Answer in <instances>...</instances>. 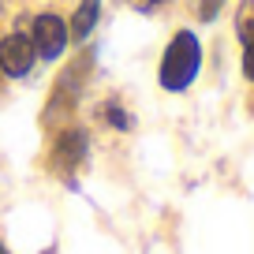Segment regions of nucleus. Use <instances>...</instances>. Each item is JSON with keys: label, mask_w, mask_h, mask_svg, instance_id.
Wrapping results in <instances>:
<instances>
[{"label": "nucleus", "mask_w": 254, "mask_h": 254, "mask_svg": "<svg viewBox=\"0 0 254 254\" xmlns=\"http://www.w3.org/2000/svg\"><path fill=\"white\" fill-rule=\"evenodd\" d=\"M82 157H86V131L82 127H64L60 135L53 138V172L71 183Z\"/></svg>", "instance_id": "nucleus-3"}, {"label": "nucleus", "mask_w": 254, "mask_h": 254, "mask_svg": "<svg viewBox=\"0 0 254 254\" xmlns=\"http://www.w3.org/2000/svg\"><path fill=\"white\" fill-rule=\"evenodd\" d=\"M131 4H138V8H153L157 0H131Z\"/></svg>", "instance_id": "nucleus-9"}, {"label": "nucleus", "mask_w": 254, "mask_h": 254, "mask_svg": "<svg viewBox=\"0 0 254 254\" xmlns=\"http://www.w3.org/2000/svg\"><path fill=\"white\" fill-rule=\"evenodd\" d=\"M38 64V53H34L30 34H8L0 38V71L11 75V79H23V75L34 71Z\"/></svg>", "instance_id": "nucleus-5"}, {"label": "nucleus", "mask_w": 254, "mask_h": 254, "mask_svg": "<svg viewBox=\"0 0 254 254\" xmlns=\"http://www.w3.org/2000/svg\"><path fill=\"white\" fill-rule=\"evenodd\" d=\"M90 67H94V53H82L79 60H71L67 67H64V75L56 79L53 97H49L45 120H60V116H67V112L79 105V94H82V86H86V79H90Z\"/></svg>", "instance_id": "nucleus-2"}, {"label": "nucleus", "mask_w": 254, "mask_h": 254, "mask_svg": "<svg viewBox=\"0 0 254 254\" xmlns=\"http://www.w3.org/2000/svg\"><path fill=\"white\" fill-rule=\"evenodd\" d=\"M202 71V41L194 30H176L172 41L161 53V67H157V82L168 94H183Z\"/></svg>", "instance_id": "nucleus-1"}, {"label": "nucleus", "mask_w": 254, "mask_h": 254, "mask_svg": "<svg viewBox=\"0 0 254 254\" xmlns=\"http://www.w3.org/2000/svg\"><path fill=\"white\" fill-rule=\"evenodd\" d=\"M101 116L109 120L116 131H127V127H131V116L124 112V105H120V101H105V105H101Z\"/></svg>", "instance_id": "nucleus-7"}, {"label": "nucleus", "mask_w": 254, "mask_h": 254, "mask_svg": "<svg viewBox=\"0 0 254 254\" xmlns=\"http://www.w3.org/2000/svg\"><path fill=\"white\" fill-rule=\"evenodd\" d=\"M97 19H101V0H82L79 8H75L71 23H67V38L79 41V45H82V41H90V34H94Z\"/></svg>", "instance_id": "nucleus-6"}, {"label": "nucleus", "mask_w": 254, "mask_h": 254, "mask_svg": "<svg viewBox=\"0 0 254 254\" xmlns=\"http://www.w3.org/2000/svg\"><path fill=\"white\" fill-rule=\"evenodd\" d=\"M30 41H34V53H38L41 60H60L67 41H71L67 38V23H64L60 15H53V11H45V15L34 19Z\"/></svg>", "instance_id": "nucleus-4"}, {"label": "nucleus", "mask_w": 254, "mask_h": 254, "mask_svg": "<svg viewBox=\"0 0 254 254\" xmlns=\"http://www.w3.org/2000/svg\"><path fill=\"white\" fill-rule=\"evenodd\" d=\"M0 254H8V251H4V247H0Z\"/></svg>", "instance_id": "nucleus-10"}, {"label": "nucleus", "mask_w": 254, "mask_h": 254, "mask_svg": "<svg viewBox=\"0 0 254 254\" xmlns=\"http://www.w3.org/2000/svg\"><path fill=\"white\" fill-rule=\"evenodd\" d=\"M243 75L254 82V38L243 41Z\"/></svg>", "instance_id": "nucleus-8"}]
</instances>
